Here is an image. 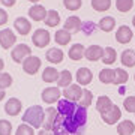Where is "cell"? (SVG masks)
<instances>
[{
  "mask_svg": "<svg viewBox=\"0 0 135 135\" xmlns=\"http://www.w3.org/2000/svg\"><path fill=\"white\" fill-rule=\"evenodd\" d=\"M45 57L48 60L50 63H54V65H57V63H62L63 59H65V54L63 51H60L59 48H50L47 53H45Z\"/></svg>",
  "mask_w": 135,
  "mask_h": 135,
  "instance_id": "18",
  "label": "cell"
},
{
  "mask_svg": "<svg viewBox=\"0 0 135 135\" xmlns=\"http://www.w3.org/2000/svg\"><path fill=\"white\" fill-rule=\"evenodd\" d=\"M2 3H3V6H6V8H11V6H14L15 0H0Z\"/></svg>",
  "mask_w": 135,
  "mask_h": 135,
  "instance_id": "42",
  "label": "cell"
},
{
  "mask_svg": "<svg viewBox=\"0 0 135 135\" xmlns=\"http://www.w3.org/2000/svg\"><path fill=\"white\" fill-rule=\"evenodd\" d=\"M47 14H48V11L45 9L42 5H33L29 9V17L32 20H35V21H44Z\"/></svg>",
  "mask_w": 135,
  "mask_h": 135,
  "instance_id": "13",
  "label": "cell"
},
{
  "mask_svg": "<svg viewBox=\"0 0 135 135\" xmlns=\"http://www.w3.org/2000/svg\"><path fill=\"white\" fill-rule=\"evenodd\" d=\"M21 101L20 99H17V98H12V99H9V101L6 102L5 105V111L6 114H9V116L15 117L20 114V111H21Z\"/></svg>",
  "mask_w": 135,
  "mask_h": 135,
  "instance_id": "14",
  "label": "cell"
},
{
  "mask_svg": "<svg viewBox=\"0 0 135 135\" xmlns=\"http://www.w3.org/2000/svg\"><path fill=\"white\" fill-rule=\"evenodd\" d=\"M14 27L15 30L18 32L20 35H27L30 33V30H32V24H30V21L24 17H20L14 21Z\"/></svg>",
  "mask_w": 135,
  "mask_h": 135,
  "instance_id": "15",
  "label": "cell"
},
{
  "mask_svg": "<svg viewBox=\"0 0 135 135\" xmlns=\"http://www.w3.org/2000/svg\"><path fill=\"white\" fill-rule=\"evenodd\" d=\"M102 117V120L105 122L107 125H114V123H117V122L120 120V117H122V111L120 108L117 105H113L108 111H105L104 114H101Z\"/></svg>",
  "mask_w": 135,
  "mask_h": 135,
  "instance_id": "9",
  "label": "cell"
},
{
  "mask_svg": "<svg viewBox=\"0 0 135 135\" xmlns=\"http://www.w3.org/2000/svg\"><path fill=\"white\" fill-rule=\"evenodd\" d=\"M102 56H104V48H101L99 45H90V47H87L86 54H84V57L87 60H90V62H98L99 59H102Z\"/></svg>",
  "mask_w": 135,
  "mask_h": 135,
  "instance_id": "11",
  "label": "cell"
},
{
  "mask_svg": "<svg viewBox=\"0 0 135 135\" xmlns=\"http://www.w3.org/2000/svg\"><path fill=\"white\" fill-rule=\"evenodd\" d=\"M50 32L45 29H38L36 32L33 33L32 36V42L38 47V48H44V47H47L50 44Z\"/></svg>",
  "mask_w": 135,
  "mask_h": 135,
  "instance_id": "4",
  "label": "cell"
},
{
  "mask_svg": "<svg viewBox=\"0 0 135 135\" xmlns=\"http://www.w3.org/2000/svg\"><path fill=\"white\" fill-rule=\"evenodd\" d=\"M59 77H60V72L53 66L45 68L44 72H42V80L45 83H50V84H51V83H56L59 80Z\"/></svg>",
  "mask_w": 135,
  "mask_h": 135,
  "instance_id": "19",
  "label": "cell"
},
{
  "mask_svg": "<svg viewBox=\"0 0 135 135\" xmlns=\"http://www.w3.org/2000/svg\"><path fill=\"white\" fill-rule=\"evenodd\" d=\"M123 107L128 113H135V96H128L123 101Z\"/></svg>",
  "mask_w": 135,
  "mask_h": 135,
  "instance_id": "39",
  "label": "cell"
},
{
  "mask_svg": "<svg viewBox=\"0 0 135 135\" xmlns=\"http://www.w3.org/2000/svg\"><path fill=\"white\" fill-rule=\"evenodd\" d=\"M57 117H59L57 108H53V107L50 105L48 108L45 110V119H44L42 128L45 131H53L54 126H56V122H57Z\"/></svg>",
  "mask_w": 135,
  "mask_h": 135,
  "instance_id": "3",
  "label": "cell"
},
{
  "mask_svg": "<svg viewBox=\"0 0 135 135\" xmlns=\"http://www.w3.org/2000/svg\"><path fill=\"white\" fill-rule=\"evenodd\" d=\"M63 5L68 11H78L81 8V0H63Z\"/></svg>",
  "mask_w": 135,
  "mask_h": 135,
  "instance_id": "37",
  "label": "cell"
},
{
  "mask_svg": "<svg viewBox=\"0 0 135 135\" xmlns=\"http://www.w3.org/2000/svg\"><path fill=\"white\" fill-rule=\"evenodd\" d=\"M114 78H116V72L114 69H110V68H105L99 72V81L104 83V84H114Z\"/></svg>",
  "mask_w": 135,
  "mask_h": 135,
  "instance_id": "22",
  "label": "cell"
},
{
  "mask_svg": "<svg viewBox=\"0 0 135 135\" xmlns=\"http://www.w3.org/2000/svg\"><path fill=\"white\" fill-rule=\"evenodd\" d=\"M132 24H134V27H135V17L132 18Z\"/></svg>",
  "mask_w": 135,
  "mask_h": 135,
  "instance_id": "46",
  "label": "cell"
},
{
  "mask_svg": "<svg viewBox=\"0 0 135 135\" xmlns=\"http://www.w3.org/2000/svg\"><path fill=\"white\" fill-rule=\"evenodd\" d=\"M72 117H74V120L83 128V126L86 125V122H87V108L77 107V110H75V113L72 114Z\"/></svg>",
  "mask_w": 135,
  "mask_h": 135,
  "instance_id": "26",
  "label": "cell"
},
{
  "mask_svg": "<svg viewBox=\"0 0 135 135\" xmlns=\"http://www.w3.org/2000/svg\"><path fill=\"white\" fill-rule=\"evenodd\" d=\"M12 84V77L8 72H0V89L5 90L6 87H11Z\"/></svg>",
  "mask_w": 135,
  "mask_h": 135,
  "instance_id": "35",
  "label": "cell"
},
{
  "mask_svg": "<svg viewBox=\"0 0 135 135\" xmlns=\"http://www.w3.org/2000/svg\"><path fill=\"white\" fill-rule=\"evenodd\" d=\"M60 95H62V92H60L59 87H47V89L42 90V95H41V96H42V101L45 102V104L51 105L54 102L60 101Z\"/></svg>",
  "mask_w": 135,
  "mask_h": 135,
  "instance_id": "5",
  "label": "cell"
},
{
  "mask_svg": "<svg viewBox=\"0 0 135 135\" xmlns=\"http://www.w3.org/2000/svg\"><path fill=\"white\" fill-rule=\"evenodd\" d=\"M69 59L71 60H81L84 57V54H86V48H84V45L83 44H75L71 47L69 50Z\"/></svg>",
  "mask_w": 135,
  "mask_h": 135,
  "instance_id": "20",
  "label": "cell"
},
{
  "mask_svg": "<svg viewBox=\"0 0 135 135\" xmlns=\"http://www.w3.org/2000/svg\"><path fill=\"white\" fill-rule=\"evenodd\" d=\"M38 135H54V134H53V131H45V129H42V131H39Z\"/></svg>",
  "mask_w": 135,
  "mask_h": 135,
  "instance_id": "43",
  "label": "cell"
},
{
  "mask_svg": "<svg viewBox=\"0 0 135 135\" xmlns=\"http://www.w3.org/2000/svg\"><path fill=\"white\" fill-rule=\"evenodd\" d=\"M15 44V35L11 29H3L0 30V45L5 50H9L11 47H14Z\"/></svg>",
  "mask_w": 135,
  "mask_h": 135,
  "instance_id": "10",
  "label": "cell"
},
{
  "mask_svg": "<svg viewBox=\"0 0 135 135\" xmlns=\"http://www.w3.org/2000/svg\"><path fill=\"white\" fill-rule=\"evenodd\" d=\"M113 105H114V104L111 102V99L108 96H99V99H98V102H96V110L99 111V114H104V113L108 111Z\"/></svg>",
  "mask_w": 135,
  "mask_h": 135,
  "instance_id": "24",
  "label": "cell"
},
{
  "mask_svg": "<svg viewBox=\"0 0 135 135\" xmlns=\"http://www.w3.org/2000/svg\"><path fill=\"white\" fill-rule=\"evenodd\" d=\"M29 56H32V50H30V47L26 45V44H18V45H15L14 50L11 51V57H12V60H14L15 63H23L24 59H27Z\"/></svg>",
  "mask_w": 135,
  "mask_h": 135,
  "instance_id": "2",
  "label": "cell"
},
{
  "mask_svg": "<svg viewBox=\"0 0 135 135\" xmlns=\"http://www.w3.org/2000/svg\"><path fill=\"white\" fill-rule=\"evenodd\" d=\"M72 84V74L69 72L68 69H65V71H62L60 72V77H59L57 80V87H69Z\"/></svg>",
  "mask_w": 135,
  "mask_h": 135,
  "instance_id": "27",
  "label": "cell"
},
{
  "mask_svg": "<svg viewBox=\"0 0 135 135\" xmlns=\"http://www.w3.org/2000/svg\"><path fill=\"white\" fill-rule=\"evenodd\" d=\"M5 90H3V89H0V101H3V98H5Z\"/></svg>",
  "mask_w": 135,
  "mask_h": 135,
  "instance_id": "44",
  "label": "cell"
},
{
  "mask_svg": "<svg viewBox=\"0 0 135 135\" xmlns=\"http://www.w3.org/2000/svg\"><path fill=\"white\" fill-rule=\"evenodd\" d=\"M92 101H93V93L87 89H83V95H81V99L78 101V107H83V108H89L92 105Z\"/></svg>",
  "mask_w": 135,
  "mask_h": 135,
  "instance_id": "31",
  "label": "cell"
},
{
  "mask_svg": "<svg viewBox=\"0 0 135 135\" xmlns=\"http://www.w3.org/2000/svg\"><path fill=\"white\" fill-rule=\"evenodd\" d=\"M45 119V110L41 105H32L29 107L26 113L23 114V123H27L35 129H39Z\"/></svg>",
  "mask_w": 135,
  "mask_h": 135,
  "instance_id": "1",
  "label": "cell"
},
{
  "mask_svg": "<svg viewBox=\"0 0 135 135\" xmlns=\"http://www.w3.org/2000/svg\"><path fill=\"white\" fill-rule=\"evenodd\" d=\"M29 2H32V3H36V2H39V0H29Z\"/></svg>",
  "mask_w": 135,
  "mask_h": 135,
  "instance_id": "47",
  "label": "cell"
},
{
  "mask_svg": "<svg viewBox=\"0 0 135 135\" xmlns=\"http://www.w3.org/2000/svg\"><path fill=\"white\" fill-rule=\"evenodd\" d=\"M15 135H35V132H33V128H32V126H29L27 123H21V125L17 128Z\"/></svg>",
  "mask_w": 135,
  "mask_h": 135,
  "instance_id": "36",
  "label": "cell"
},
{
  "mask_svg": "<svg viewBox=\"0 0 135 135\" xmlns=\"http://www.w3.org/2000/svg\"><path fill=\"white\" fill-rule=\"evenodd\" d=\"M123 66L126 68H134L135 66V51L134 50H126L122 53V57H120Z\"/></svg>",
  "mask_w": 135,
  "mask_h": 135,
  "instance_id": "23",
  "label": "cell"
},
{
  "mask_svg": "<svg viewBox=\"0 0 135 135\" xmlns=\"http://www.w3.org/2000/svg\"><path fill=\"white\" fill-rule=\"evenodd\" d=\"M77 83L80 86H87V84H90L93 80V75H92V71L90 69H87V68H80L77 71Z\"/></svg>",
  "mask_w": 135,
  "mask_h": 135,
  "instance_id": "12",
  "label": "cell"
},
{
  "mask_svg": "<svg viewBox=\"0 0 135 135\" xmlns=\"http://www.w3.org/2000/svg\"><path fill=\"white\" fill-rule=\"evenodd\" d=\"M134 6V0H116V8L120 12H129Z\"/></svg>",
  "mask_w": 135,
  "mask_h": 135,
  "instance_id": "34",
  "label": "cell"
},
{
  "mask_svg": "<svg viewBox=\"0 0 135 135\" xmlns=\"http://www.w3.org/2000/svg\"><path fill=\"white\" fill-rule=\"evenodd\" d=\"M83 27V23L81 20L78 18V17H75V15H72V17H69V18L65 21V27L63 29L68 30V32H74V33H77V32H80Z\"/></svg>",
  "mask_w": 135,
  "mask_h": 135,
  "instance_id": "16",
  "label": "cell"
},
{
  "mask_svg": "<svg viewBox=\"0 0 135 135\" xmlns=\"http://www.w3.org/2000/svg\"><path fill=\"white\" fill-rule=\"evenodd\" d=\"M98 27H99L102 32H111V30L116 27V20L113 18V17H104V18H101Z\"/></svg>",
  "mask_w": 135,
  "mask_h": 135,
  "instance_id": "28",
  "label": "cell"
},
{
  "mask_svg": "<svg viewBox=\"0 0 135 135\" xmlns=\"http://www.w3.org/2000/svg\"><path fill=\"white\" fill-rule=\"evenodd\" d=\"M77 104L72 101H68V99H60V101L57 102V111L59 114L63 117H69L72 116L74 113H75V110H77Z\"/></svg>",
  "mask_w": 135,
  "mask_h": 135,
  "instance_id": "7",
  "label": "cell"
},
{
  "mask_svg": "<svg viewBox=\"0 0 135 135\" xmlns=\"http://www.w3.org/2000/svg\"><path fill=\"white\" fill-rule=\"evenodd\" d=\"M117 59V53L114 48H111V47H107L104 48V56H102V62L105 63V65H113V63L116 62Z\"/></svg>",
  "mask_w": 135,
  "mask_h": 135,
  "instance_id": "30",
  "label": "cell"
},
{
  "mask_svg": "<svg viewBox=\"0 0 135 135\" xmlns=\"http://www.w3.org/2000/svg\"><path fill=\"white\" fill-rule=\"evenodd\" d=\"M114 72H116V78H114V84H117V86H120V84H125L126 81H128V72L126 71H123L122 68H117V69H114Z\"/></svg>",
  "mask_w": 135,
  "mask_h": 135,
  "instance_id": "33",
  "label": "cell"
},
{
  "mask_svg": "<svg viewBox=\"0 0 135 135\" xmlns=\"http://www.w3.org/2000/svg\"><path fill=\"white\" fill-rule=\"evenodd\" d=\"M3 68H5V62H3V59H0V72L3 71Z\"/></svg>",
  "mask_w": 135,
  "mask_h": 135,
  "instance_id": "45",
  "label": "cell"
},
{
  "mask_svg": "<svg viewBox=\"0 0 135 135\" xmlns=\"http://www.w3.org/2000/svg\"><path fill=\"white\" fill-rule=\"evenodd\" d=\"M135 131V125L131 120H123L117 125V134L119 135H132Z\"/></svg>",
  "mask_w": 135,
  "mask_h": 135,
  "instance_id": "21",
  "label": "cell"
},
{
  "mask_svg": "<svg viewBox=\"0 0 135 135\" xmlns=\"http://www.w3.org/2000/svg\"><path fill=\"white\" fill-rule=\"evenodd\" d=\"M45 24H47V27H56V26L60 24V15H59L57 11H48V14H47V17H45Z\"/></svg>",
  "mask_w": 135,
  "mask_h": 135,
  "instance_id": "25",
  "label": "cell"
},
{
  "mask_svg": "<svg viewBox=\"0 0 135 135\" xmlns=\"http://www.w3.org/2000/svg\"><path fill=\"white\" fill-rule=\"evenodd\" d=\"M134 80H135V75H134Z\"/></svg>",
  "mask_w": 135,
  "mask_h": 135,
  "instance_id": "48",
  "label": "cell"
},
{
  "mask_svg": "<svg viewBox=\"0 0 135 135\" xmlns=\"http://www.w3.org/2000/svg\"><path fill=\"white\" fill-rule=\"evenodd\" d=\"M39 68H41V59L36 56H29L23 62V71L29 75H35L39 71Z\"/></svg>",
  "mask_w": 135,
  "mask_h": 135,
  "instance_id": "6",
  "label": "cell"
},
{
  "mask_svg": "<svg viewBox=\"0 0 135 135\" xmlns=\"http://www.w3.org/2000/svg\"><path fill=\"white\" fill-rule=\"evenodd\" d=\"M54 39H56V42H57L59 45H66V44H69V41H71V32H68V30H65V29H60V30L56 32Z\"/></svg>",
  "mask_w": 135,
  "mask_h": 135,
  "instance_id": "29",
  "label": "cell"
},
{
  "mask_svg": "<svg viewBox=\"0 0 135 135\" xmlns=\"http://www.w3.org/2000/svg\"><path fill=\"white\" fill-rule=\"evenodd\" d=\"M8 23V14L5 9H0V26H3Z\"/></svg>",
  "mask_w": 135,
  "mask_h": 135,
  "instance_id": "41",
  "label": "cell"
},
{
  "mask_svg": "<svg viewBox=\"0 0 135 135\" xmlns=\"http://www.w3.org/2000/svg\"><path fill=\"white\" fill-rule=\"evenodd\" d=\"M111 0H92V8L98 12H105L110 9Z\"/></svg>",
  "mask_w": 135,
  "mask_h": 135,
  "instance_id": "32",
  "label": "cell"
},
{
  "mask_svg": "<svg viewBox=\"0 0 135 135\" xmlns=\"http://www.w3.org/2000/svg\"><path fill=\"white\" fill-rule=\"evenodd\" d=\"M93 23H83V27H81V30L84 32L86 35H90L93 32Z\"/></svg>",
  "mask_w": 135,
  "mask_h": 135,
  "instance_id": "40",
  "label": "cell"
},
{
  "mask_svg": "<svg viewBox=\"0 0 135 135\" xmlns=\"http://www.w3.org/2000/svg\"><path fill=\"white\" fill-rule=\"evenodd\" d=\"M116 39L120 44H128L132 39V30L128 26H120L119 30L116 32Z\"/></svg>",
  "mask_w": 135,
  "mask_h": 135,
  "instance_id": "17",
  "label": "cell"
},
{
  "mask_svg": "<svg viewBox=\"0 0 135 135\" xmlns=\"http://www.w3.org/2000/svg\"><path fill=\"white\" fill-rule=\"evenodd\" d=\"M83 95V89L80 84H71L69 87L63 89V96L68 101H72V102H78L81 99Z\"/></svg>",
  "mask_w": 135,
  "mask_h": 135,
  "instance_id": "8",
  "label": "cell"
},
{
  "mask_svg": "<svg viewBox=\"0 0 135 135\" xmlns=\"http://www.w3.org/2000/svg\"><path fill=\"white\" fill-rule=\"evenodd\" d=\"M12 134V125L8 120H0V135H11Z\"/></svg>",
  "mask_w": 135,
  "mask_h": 135,
  "instance_id": "38",
  "label": "cell"
}]
</instances>
